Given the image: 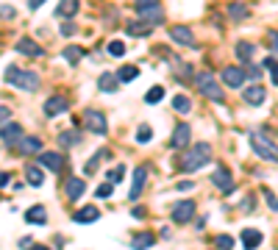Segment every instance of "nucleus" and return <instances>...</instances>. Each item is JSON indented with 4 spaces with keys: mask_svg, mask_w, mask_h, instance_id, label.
Listing matches in <instances>:
<instances>
[{
    "mask_svg": "<svg viewBox=\"0 0 278 250\" xmlns=\"http://www.w3.org/2000/svg\"><path fill=\"white\" fill-rule=\"evenodd\" d=\"M112 192H114L112 184H100V186H98V198H108Z\"/></svg>",
    "mask_w": 278,
    "mask_h": 250,
    "instance_id": "37998d69",
    "label": "nucleus"
},
{
    "mask_svg": "<svg viewBox=\"0 0 278 250\" xmlns=\"http://www.w3.org/2000/svg\"><path fill=\"white\" fill-rule=\"evenodd\" d=\"M175 189H181V192H189V189H195V184L192 181H178V186Z\"/></svg>",
    "mask_w": 278,
    "mask_h": 250,
    "instance_id": "a18cd8bd",
    "label": "nucleus"
},
{
    "mask_svg": "<svg viewBox=\"0 0 278 250\" xmlns=\"http://www.w3.org/2000/svg\"><path fill=\"white\" fill-rule=\"evenodd\" d=\"M262 242H264L262 231H256V228H245V231H242V247L245 250H256Z\"/></svg>",
    "mask_w": 278,
    "mask_h": 250,
    "instance_id": "f3484780",
    "label": "nucleus"
},
{
    "mask_svg": "<svg viewBox=\"0 0 278 250\" xmlns=\"http://www.w3.org/2000/svg\"><path fill=\"white\" fill-rule=\"evenodd\" d=\"M25 181H28V186H42V184H45V172H42V167H36V164L25 167Z\"/></svg>",
    "mask_w": 278,
    "mask_h": 250,
    "instance_id": "b1692460",
    "label": "nucleus"
},
{
    "mask_svg": "<svg viewBox=\"0 0 278 250\" xmlns=\"http://www.w3.org/2000/svg\"><path fill=\"white\" fill-rule=\"evenodd\" d=\"M189 137H192L189 125H187V123H181V125L173 131V139H170V145H173V147H187V145H189Z\"/></svg>",
    "mask_w": 278,
    "mask_h": 250,
    "instance_id": "6ab92c4d",
    "label": "nucleus"
},
{
    "mask_svg": "<svg viewBox=\"0 0 278 250\" xmlns=\"http://www.w3.org/2000/svg\"><path fill=\"white\" fill-rule=\"evenodd\" d=\"M242 98H245V103H250V106H262L264 100H267V89H264V86H248Z\"/></svg>",
    "mask_w": 278,
    "mask_h": 250,
    "instance_id": "a211bd4d",
    "label": "nucleus"
},
{
    "mask_svg": "<svg viewBox=\"0 0 278 250\" xmlns=\"http://www.w3.org/2000/svg\"><path fill=\"white\" fill-rule=\"evenodd\" d=\"M42 3H45V0H28V9H39Z\"/></svg>",
    "mask_w": 278,
    "mask_h": 250,
    "instance_id": "8fccbe9b",
    "label": "nucleus"
},
{
    "mask_svg": "<svg viewBox=\"0 0 278 250\" xmlns=\"http://www.w3.org/2000/svg\"><path fill=\"white\" fill-rule=\"evenodd\" d=\"M59 142H62V147H72V145L81 142V133L78 131H64V133H59Z\"/></svg>",
    "mask_w": 278,
    "mask_h": 250,
    "instance_id": "473e14b6",
    "label": "nucleus"
},
{
    "mask_svg": "<svg viewBox=\"0 0 278 250\" xmlns=\"http://www.w3.org/2000/svg\"><path fill=\"white\" fill-rule=\"evenodd\" d=\"M84 181L81 178H67V184H64V192H67V198L70 200H78L81 195H84Z\"/></svg>",
    "mask_w": 278,
    "mask_h": 250,
    "instance_id": "4be33fe9",
    "label": "nucleus"
},
{
    "mask_svg": "<svg viewBox=\"0 0 278 250\" xmlns=\"http://www.w3.org/2000/svg\"><path fill=\"white\" fill-rule=\"evenodd\" d=\"M78 28H76V23H64L62 25V36H76Z\"/></svg>",
    "mask_w": 278,
    "mask_h": 250,
    "instance_id": "79ce46f5",
    "label": "nucleus"
},
{
    "mask_svg": "<svg viewBox=\"0 0 278 250\" xmlns=\"http://www.w3.org/2000/svg\"><path fill=\"white\" fill-rule=\"evenodd\" d=\"M217 245H220L223 250H231V247H234V239H231V236H226V234H223V236H217Z\"/></svg>",
    "mask_w": 278,
    "mask_h": 250,
    "instance_id": "a19ab883",
    "label": "nucleus"
},
{
    "mask_svg": "<svg viewBox=\"0 0 278 250\" xmlns=\"http://www.w3.org/2000/svg\"><path fill=\"white\" fill-rule=\"evenodd\" d=\"M209 161H212V145H209V142H198V145H192L187 153H181L175 167H178V172H198Z\"/></svg>",
    "mask_w": 278,
    "mask_h": 250,
    "instance_id": "f257e3e1",
    "label": "nucleus"
},
{
    "mask_svg": "<svg viewBox=\"0 0 278 250\" xmlns=\"http://www.w3.org/2000/svg\"><path fill=\"white\" fill-rule=\"evenodd\" d=\"M17 50L20 53H25V56H31V59H36V56H42V45H39V42H33V39L31 36H23V39H20V42H17Z\"/></svg>",
    "mask_w": 278,
    "mask_h": 250,
    "instance_id": "dca6fc26",
    "label": "nucleus"
},
{
    "mask_svg": "<svg viewBox=\"0 0 278 250\" xmlns=\"http://www.w3.org/2000/svg\"><path fill=\"white\" fill-rule=\"evenodd\" d=\"M114 75H117L120 84H131V81H137V78H139V67H134V64H123L117 72H114Z\"/></svg>",
    "mask_w": 278,
    "mask_h": 250,
    "instance_id": "412c9836",
    "label": "nucleus"
},
{
    "mask_svg": "<svg viewBox=\"0 0 278 250\" xmlns=\"http://www.w3.org/2000/svg\"><path fill=\"white\" fill-rule=\"evenodd\" d=\"M25 222H31V225H45V222H47L45 206H31L28 211H25Z\"/></svg>",
    "mask_w": 278,
    "mask_h": 250,
    "instance_id": "aec40b11",
    "label": "nucleus"
},
{
    "mask_svg": "<svg viewBox=\"0 0 278 250\" xmlns=\"http://www.w3.org/2000/svg\"><path fill=\"white\" fill-rule=\"evenodd\" d=\"M9 184V172H0V186H6Z\"/></svg>",
    "mask_w": 278,
    "mask_h": 250,
    "instance_id": "3c124183",
    "label": "nucleus"
},
{
    "mask_svg": "<svg viewBox=\"0 0 278 250\" xmlns=\"http://www.w3.org/2000/svg\"><path fill=\"white\" fill-rule=\"evenodd\" d=\"M70 109V100L62 98V94H56V98H47L45 103V117H56V114H62Z\"/></svg>",
    "mask_w": 278,
    "mask_h": 250,
    "instance_id": "ddd939ff",
    "label": "nucleus"
},
{
    "mask_svg": "<svg viewBox=\"0 0 278 250\" xmlns=\"http://www.w3.org/2000/svg\"><path fill=\"white\" fill-rule=\"evenodd\" d=\"M17 150L23 153V156H31V153L42 150V142H39L36 137H20L17 139Z\"/></svg>",
    "mask_w": 278,
    "mask_h": 250,
    "instance_id": "2eb2a0df",
    "label": "nucleus"
},
{
    "mask_svg": "<svg viewBox=\"0 0 278 250\" xmlns=\"http://www.w3.org/2000/svg\"><path fill=\"white\" fill-rule=\"evenodd\" d=\"M253 50H256V47L250 45V42H236V59H239V62L250 64V59H253Z\"/></svg>",
    "mask_w": 278,
    "mask_h": 250,
    "instance_id": "cd10ccee",
    "label": "nucleus"
},
{
    "mask_svg": "<svg viewBox=\"0 0 278 250\" xmlns=\"http://www.w3.org/2000/svg\"><path fill=\"white\" fill-rule=\"evenodd\" d=\"M137 14H139L142 23H147L151 28H156V25H161V23H164V11L159 9V3L145 6V9H137Z\"/></svg>",
    "mask_w": 278,
    "mask_h": 250,
    "instance_id": "0eeeda50",
    "label": "nucleus"
},
{
    "mask_svg": "<svg viewBox=\"0 0 278 250\" xmlns=\"http://www.w3.org/2000/svg\"><path fill=\"white\" fill-rule=\"evenodd\" d=\"M159 3V0H137V9H145V6H153Z\"/></svg>",
    "mask_w": 278,
    "mask_h": 250,
    "instance_id": "de8ad7c7",
    "label": "nucleus"
},
{
    "mask_svg": "<svg viewBox=\"0 0 278 250\" xmlns=\"http://www.w3.org/2000/svg\"><path fill=\"white\" fill-rule=\"evenodd\" d=\"M223 81L228 86H234V89H239L245 84V70L242 67H223Z\"/></svg>",
    "mask_w": 278,
    "mask_h": 250,
    "instance_id": "f8f14e48",
    "label": "nucleus"
},
{
    "mask_svg": "<svg viewBox=\"0 0 278 250\" xmlns=\"http://www.w3.org/2000/svg\"><path fill=\"white\" fill-rule=\"evenodd\" d=\"M123 175H125V167L120 164V167H114V170H108L106 178H108V184H120V181H123Z\"/></svg>",
    "mask_w": 278,
    "mask_h": 250,
    "instance_id": "e433bc0d",
    "label": "nucleus"
},
{
    "mask_svg": "<svg viewBox=\"0 0 278 250\" xmlns=\"http://www.w3.org/2000/svg\"><path fill=\"white\" fill-rule=\"evenodd\" d=\"M84 123H86V128H89L92 133H100V137L108 131L106 117H103L100 111H95V109H86V111H84Z\"/></svg>",
    "mask_w": 278,
    "mask_h": 250,
    "instance_id": "423d86ee",
    "label": "nucleus"
},
{
    "mask_svg": "<svg viewBox=\"0 0 278 250\" xmlns=\"http://www.w3.org/2000/svg\"><path fill=\"white\" fill-rule=\"evenodd\" d=\"M173 109H175V111H181V114H187L189 109H192V103H189L187 94H175V98H173Z\"/></svg>",
    "mask_w": 278,
    "mask_h": 250,
    "instance_id": "c9c22d12",
    "label": "nucleus"
},
{
    "mask_svg": "<svg viewBox=\"0 0 278 250\" xmlns=\"http://www.w3.org/2000/svg\"><path fill=\"white\" fill-rule=\"evenodd\" d=\"M170 39L184 47H198V39H195V33L187 28V25H175V28L170 31Z\"/></svg>",
    "mask_w": 278,
    "mask_h": 250,
    "instance_id": "9d476101",
    "label": "nucleus"
},
{
    "mask_svg": "<svg viewBox=\"0 0 278 250\" xmlns=\"http://www.w3.org/2000/svg\"><path fill=\"white\" fill-rule=\"evenodd\" d=\"M98 86H100V92H117L120 81H117L114 72H103V75L98 78Z\"/></svg>",
    "mask_w": 278,
    "mask_h": 250,
    "instance_id": "a878e982",
    "label": "nucleus"
},
{
    "mask_svg": "<svg viewBox=\"0 0 278 250\" xmlns=\"http://www.w3.org/2000/svg\"><path fill=\"white\" fill-rule=\"evenodd\" d=\"M195 84H198V89L206 94L209 100H214V103H223V86L217 84V78L212 75V72H198Z\"/></svg>",
    "mask_w": 278,
    "mask_h": 250,
    "instance_id": "20e7f679",
    "label": "nucleus"
},
{
    "mask_svg": "<svg viewBox=\"0 0 278 250\" xmlns=\"http://www.w3.org/2000/svg\"><path fill=\"white\" fill-rule=\"evenodd\" d=\"M137 142H151V125H139V131H137Z\"/></svg>",
    "mask_w": 278,
    "mask_h": 250,
    "instance_id": "58836bf2",
    "label": "nucleus"
},
{
    "mask_svg": "<svg viewBox=\"0 0 278 250\" xmlns=\"http://www.w3.org/2000/svg\"><path fill=\"white\" fill-rule=\"evenodd\" d=\"M195 206L192 200H181V203H175L173 206V222H178V225H184V222H189L195 217Z\"/></svg>",
    "mask_w": 278,
    "mask_h": 250,
    "instance_id": "6e6552de",
    "label": "nucleus"
},
{
    "mask_svg": "<svg viewBox=\"0 0 278 250\" xmlns=\"http://www.w3.org/2000/svg\"><path fill=\"white\" fill-rule=\"evenodd\" d=\"M9 117H11V109L9 106H0V123H6Z\"/></svg>",
    "mask_w": 278,
    "mask_h": 250,
    "instance_id": "49530a36",
    "label": "nucleus"
},
{
    "mask_svg": "<svg viewBox=\"0 0 278 250\" xmlns=\"http://www.w3.org/2000/svg\"><path fill=\"white\" fill-rule=\"evenodd\" d=\"M151 31L153 28L147 23H128V33H131V36H147Z\"/></svg>",
    "mask_w": 278,
    "mask_h": 250,
    "instance_id": "72a5a7b5",
    "label": "nucleus"
},
{
    "mask_svg": "<svg viewBox=\"0 0 278 250\" xmlns=\"http://www.w3.org/2000/svg\"><path fill=\"white\" fill-rule=\"evenodd\" d=\"M20 137H23V125H20V123H3V125H0V142L14 145Z\"/></svg>",
    "mask_w": 278,
    "mask_h": 250,
    "instance_id": "9b49d317",
    "label": "nucleus"
},
{
    "mask_svg": "<svg viewBox=\"0 0 278 250\" xmlns=\"http://www.w3.org/2000/svg\"><path fill=\"white\" fill-rule=\"evenodd\" d=\"M212 184H214L217 189H220L223 195H231V192H234V186H236V184H234V178H231V170H228V167H223V164L212 172Z\"/></svg>",
    "mask_w": 278,
    "mask_h": 250,
    "instance_id": "39448f33",
    "label": "nucleus"
},
{
    "mask_svg": "<svg viewBox=\"0 0 278 250\" xmlns=\"http://www.w3.org/2000/svg\"><path fill=\"white\" fill-rule=\"evenodd\" d=\"M67 164L62 153H42L39 150V167L42 170H50V172H62V167Z\"/></svg>",
    "mask_w": 278,
    "mask_h": 250,
    "instance_id": "1a4fd4ad",
    "label": "nucleus"
},
{
    "mask_svg": "<svg viewBox=\"0 0 278 250\" xmlns=\"http://www.w3.org/2000/svg\"><path fill=\"white\" fill-rule=\"evenodd\" d=\"M98 217H100V208H95V206H84L81 211L72 214V220H76V222H95Z\"/></svg>",
    "mask_w": 278,
    "mask_h": 250,
    "instance_id": "393cba45",
    "label": "nucleus"
},
{
    "mask_svg": "<svg viewBox=\"0 0 278 250\" xmlns=\"http://www.w3.org/2000/svg\"><path fill=\"white\" fill-rule=\"evenodd\" d=\"M156 242V236L153 234H147V231H142V234H137L134 236V242H131V247L134 250H145V247H151Z\"/></svg>",
    "mask_w": 278,
    "mask_h": 250,
    "instance_id": "bb28decb",
    "label": "nucleus"
},
{
    "mask_svg": "<svg viewBox=\"0 0 278 250\" xmlns=\"http://www.w3.org/2000/svg\"><path fill=\"white\" fill-rule=\"evenodd\" d=\"M264 70H267V75L275 81V53H270V56L264 59Z\"/></svg>",
    "mask_w": 278,
    "mask_h": 250,
    "instance_id": "4c0bfd02",
    "label": "nucleus"
},
{
    "mask_svg": "<svg viewBox=\"0 0 278 250\" xmlns=\"http://www.w3.org/2000/svg\"><path fill=\"white\" fill-rule=\"evenodd\" d=\"M20 247H23V250H47V247H42V245H33V239H31V236L20 239Z\"/></svg>",
    "mask_w": 278,
    "mask_h": 250,
    "instance_id": "ea45409f",
    "label": "nucleus"
},
{
    "mask_svg": "<svg viewBox=\"0 0 278 250\" xmlns=\"http://www.w3.org/2000/svg\"><path fill=\"white\" fill-rule=\"evenodd\" d=\"M106 50H108V56H112V59H123L125 56V45L120 42V39H112V42L106 45Z\"/></svg>",
    "mask_w": 278,
    "mask_h": 250,
    "instance_id": "7c9ffc66",
    "label": "nucleus"
},
{
    "mask_svg": "<svg viewBox=\"0 0 278 250\" xmlns=\"http://www.w3.org/2000/svg\"><path fill=\"white\" fill-rule=\"evenodd\" d=\"M264 198H267V206H270V208H273V211H275V195L270 192V189H264Z\"/></svg>",
    "mask_w": 278,
    "mask_h": 250,
    "instance_id": "c03bdc74",
    "label": "nucleus"
},
{
    "mask_svg": "<svg viewBox=\"0 0 278 250\" xmlns=\"http://www.w3.org/2000/svg\"><path fill=\"white\" fill-rule=\"evenodd\" d=\"M64 59L70 64H78L81 59H84V47H78V45H70V47H64Z\"/></svg>",
    "mask_w": 278,
    "mask_h": 250,
    "instance_id": "c85d7f7f",
    "label": "nucleus"
},
{
    "mask_svg": "<svg viewBox=\"0 0 278 250\" xmlns=\"http://www.w3.org/2000/svg\"><path fill=\"white\" fill-rule=\"evenodd\" d=\"M161 98H164V86H151V89H147V94H145V103H147V106H156Z\"/></svg>",
    "mask_w": 278,
    "mask_h": 250,
    "instance_id": "2f4dec72",
    "label": "nucleus"
},
{
    "mask_svg": "<svg viewBox=\"0 0 278 250\" xmlns=\"http://www.w3.org/2000/svg\"><path fill=\"white\" fill-rule=\"evenodd\" d=\"M6 84L17 86V89H23V92H36L39 89V75L33 70H20V67L11 64L9 70H6Z\"/></svg>",
    "mask_w": 278,
    "mask_h": 250,
    "instance_id": "f03ea898",
    "label": "nucleus"
},
{
    "mask_svg": "<svg viewBox=\"0 0 278 250\" xmlns=\"http://www.w3.org/2000/svg\"><path fill=\"white\" fill-rule=\"evenodd\" d=\"M250 147H253V150L259 153L262 159H267L270 164H275L278 153H275V142L270 139V137H264V133H259V131H253V133H250Z\"/></svg>",
    "mask_w": 278,
    "mask_h": 250,
    "instance_id": "7ed1b4c3",
    "label": "nucleus"
},
{
    "mask_svg": "<svg viewBox=\"0 0 278 250\" xmlns=\"http://www.w3.org/2000/svg\"><path fill=\"white\" fill-rule=\"evenodd\" d=\"M250 206H253V198H245V200H242V208H245V211H250Z\"/></svg>",
    "mask_w": 278,
    "mask_h": 250,
    "instance_id": "09e8293b",
    "label": "nucleus"
},
{
    "mask_svg": "<svg viewBox=\"0 0 278 250\" xmlns=\"http://www.w3.org/2000/svg\"><path fill=\"white\" fill-rule=\"evenodd\" d=\"M145 181H147V167H137V170H134V186L128 189V198L137 200L142 195V189H145Z\"/></svg>",
    "mask_w": 278,
    "mask_h": 250,
    "instance_id": "4468645a",
    "label": "nucleus"
},
{
    "mask_svg": "<svg viewBox=\"0 0 278 250\" xmlns=\"http://www.w3.org/2000/svg\"><path fill=\"white\" fill-rule=\"evenodd\" d=\"M228 17H231L234 23H242V20L248 17V9L242 3H231V6H228Z\"/></svg>",
    "mask_w": 278,
    "mask_h": 250,
    "instance_id": "c756f323",
    "label": "nucleus"
},
{
    "mask_svg": "<svg viewBox=\"0 0 278 250\" xmlns=\"http://www.w3.org/2000/svg\"><path fill=\"white\" fill-rule=\"evenodd\" d=\"M78 6H81L78 0H59V9H56V14H59V17H64V20H67V17L72 20V17L78 14Z\"/></svg>",
    "mask_w": 278,
    "mask_h": 250,
    "instance_id": "5701e85b",
    "label": "nucleus"
},
{
    "mask_svg": "<svg viewBox=\"0 0 278 250\" xmlns=\"http://www.w3.org/2000/svg\"><path fill=\"white\" fill-rule=\"evenodd\" d=\"M106 156H108V150H98V153H95V156L84 164V172H86V175H92L95 170H98V161H100V159H106Z\"/></svg>",
    "mask_w": 278,
    "mask_h": 250,
    "instance_id": "f704fd0d",
    "label": "nucleus"
}]
</instances>
